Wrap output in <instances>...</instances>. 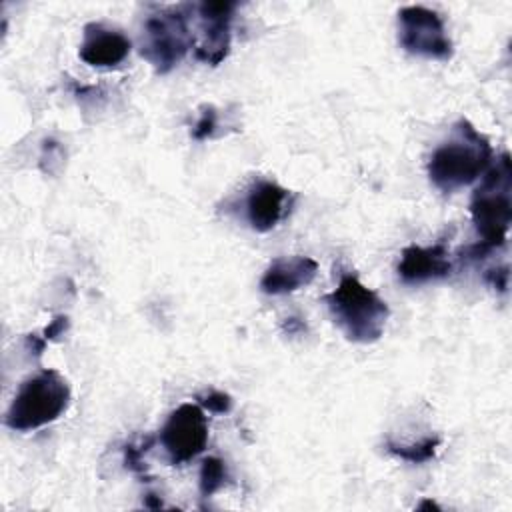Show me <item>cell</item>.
Listing matches in <instances>:
<instances>
[{
	"label": "cell",
	"mask_w": 512,
	"mask_h": 512,
	"mask_svg": "<svg viewBox=\"0 0 512 512\" xmlns=\"http://www.w3.org/2000/svg\"><path fill=\"white\" fill-rule=\"evenodd\" d=\"M470 216L480 240L466 246L462 258L482 260L506 244L512 222V168L508 152L482 174V182L470 200Z\"/></svg>",
	"instance_id": "6da1fadb"
},
{
	"label": "cell",
	"mask_w": 512,
	"mask_h": 512,
	"mask_svg": "<svg viewBox=\"0 0 512 512\" xmlns=\"http://www.w3.org/2000/svg\"><path fill=\"white\" fill-rule=\"evenodd\" d=\"M492 158L490 140L462 118L454 124L452 136L432 152L428 176L438 190L450 194L480 178L490 168Z\"/></svg>",
	"instance_id": "7a4b0ae2"
},
{
	"label": "cell",
	"mask_w": 512,
	"mask_h": 512,
	"mask_svg": "<svg viewBox=\"0 0 512 512\" xmlns=\"http://www.w3.org/2000/svg\"><path fill=\"white\" fill-rule=\"evenodd\" d=\"M324 302L344 336L352 342H376L386 328L388 304L356 274H342L338 286L324 296Z\"/></svg>",
	"instance_id": "3957f363"
},
{
	"label": "cell",
	"mask_w": 512,
	"mask_h": 512,
	"mask_svg": "<svg viewBox=\"0 0 512 512\" xmlns=\"http://www.w3.org/2000/svg\"><path fill=\"white\" fill-rule=\"evenodd\" d=\"M70 404V384L54 368L26 378L6 412V426L16 432L42 428L58 420Z\"/></svg>",
	"instance_id": "277c9868"
},
{
	"label": "cell",
	"mask_w": 512,
	"mask_h": 512,
	"mask_svg": "<svg viewBox=\"0 0 512 512\" xmlns=\"http://www.w3.org/2000/svg\"><path fill=\"white\" fill-rule=\"evenodd\" d=\"M188 4L160 8L144 22L140 54L158 74L170 72L194 46V34L188 28Z\"/></svg>",
	"instance_id": "5b68a950"
},
{
	"label": "cell",
	"mask_w": 512,
	"mask_h": 512,
	"mask_svg": "<svg viewBox=\"0 0 512 512\" xmlns=\"http://www.w3.org/2000/svg\"><path fill=\"white\" fill-rule=\"evenodd\" d=\"M398 40L414 56L430 60L452 58V42L444 20L426 6H404L398 10Z\"/></svg>",
	"instance_id": "8992f818"
},
{
	"label": "cell",
	"mask_w": 512,
	"mask_h": 512,
	"mask_svg": "<svg viewBox=\"0 0 512 512\" xmlns=\"http://www.w3.org/2000/svg\"><path fill=\"white\" fill-rule=\"evenodd\" d=\"M160 442L174 466L186 464L204 452L208 444V418L204 408L194 402H184L172 410L160 430Z\"/></svg>",
	"instance_id": "52a82bcc"
},
{
	"label": "cell",
	"mask_w": 512,
	"mask_h": 512,
	"mask_svg": "<svg viewBox=\"0 0 512 512\" xmlns=\"http://www.w3.org/2000/svg\"><path fill=\"white\" fill-rule=\"evenodd\" d=\"M236 2H202L198 10V36L194 38V54L198 60L216 66L230 52V22Z\"/></svg>",
	"instance_id": "ba28073f"
},
{
	"label": "cell",
	"mask_w": 512,
	"mask_h": 512,
	"mask_svg": "<svg viewBox=\"0 0 512 512\" xmlns=\"http://www.w3.org/2000/svg\"><path fill=\"white\" fill-rule=\"evenodd\" d=\"M130 48V40L120 30L108 28L100 22H90L84 26L78 54L88 66L112 68L126 60Z\"/></svg>",
	"instance_id": "9c48e42d"
},
{
	"label": "cell",
	"mask_w": 512,
	"mask_h": 512,
	"mask_svg": "<svg viewBox=\"0 0 512 512\" xmlns=\"http://www.w3.org/2000/svg\"><path fill=\"white\" fill-rule=\"evenodd\" d=\"M452 272V260L446 244L438 242L434 246L410 244L402 250L398 262V276L406 284H422L428 280L446 278Z\"/></svg>",
	"instance_id": "30bf717a"
},
{
	"label": "cell",
	"mask_w": 512,
	"mask_h": 512,
	"mask_svg": "<svg viewBox=\"0 0 512 512\" xmlns=\"http://www.w3.org/2000/svg\"><path fill=\"white\" fill-rule=\"evenodd\" d=\"M318 274V262L310 256H284L272 260L260 278L264 294H290L308 286Z\"/></svg>",
	"instance_id": "8fae6325"
},
{
	"label": "cell",
	"mask_w": 512,
	"mask_h": 512,
	"mask_svg": "<svg viewBox=\"0 0 512 512\" xmlns=\"http://www.w3.org/2000/svg\"><path fill=\"white\" fill-rule=\"evenodd\" d=\"M288 196L290 192L272 180L256 182L246 196V218L250 226L256 232L272 230L288 212Z\"/></svg>",
	"instance_id": "7c38bea8"
},
{
	"label": "cell",
	"mask_w": 512,
	"mask_h": 512,
	"mask_svg": "<svg viewBox=\"0 0 512 512\" xmlns=\"http://www.w3.org/2000/svg\"><path fill=\"white\" fill-rule=\"evenodd\" d=\"M440 446V438L438 436H428L420 442H414V444H398V442H392V440H386V450L406 462H412V464H422V462H428L434 458L436 450Z\"/></svg>",
	"instance_id": "4fadbf2b"
},
{
	"label": "cell",
	"mask_w": 512,
	"mask_h": 512,
	"mask_svg": "<svg viewBox=\"0 0 512 512\" xmlns=\"http://www.w3.org/2000/svg\"><path fill=\"white\" fill-rule=\"evenodd\" d=\"M226 480H228V468H226L224 460H220L218 456H208L202 460L200 480H198L202 498L216 494L226 484Z\"/></svg>",
	"instance_id": "5bb4252c"
},
{
	"label": "cell",
	"mask_w": 512,
	"mask_h": 512,
	"mask_svg": "<svg viewBox=\"0 0 512 512\" xmlns=\"http://www.w3.org/2000/svg\"><path fill=\"white\" fill-rule=\"evenodd\" d=\"M196 400H198V404H200L204 410H208V412H212V414H226V412H230V408H232V398H230V394H226V392H222V390H214V388H210V390L198 394Z\"/></svg>",
	"instance_id": "9a60e30c"
},
{
	"label": "cell",
	"mask_w": 512,
	"mask_h": 512,
	"mask_svg": "<svg viewBox=\"0 0 512 512\" xmlns=\"http://www.w3.org/2000/svg\"><path fill=\"white\" fill-rule=\"evenodd\" d=\"M218 128V112L214 106H204L200 112V118L196 120L192 128V138L194 140H208L214 136Z\"/></svg>",
	"instance_id": "2e32d148"
},
{
	"label": "cell",
	"mask_w": 512,
	"mask_h": 512,
	"mask_svg": "<svg viewBox=\"0 0 512 512\" xmlns=\"http://www.w3.org/2000/svg\"><path fill=\"white\" fill-rule=\"evenodd\" d=\"M150 444H152V440H148L146 446H142V448H138V446H134V444H126V446H124V464H126V468L132 470V472L138 474V476H144V478H148V476H146L144 452L148 450Z\"/></svg>",
	"instance_id": "e0dca14e"
},
{
	"label": "cell",
	"mask_w": 512,
	"mask_h": 512,
	"mask_svg": "<svg viewBox=\"0 0 512 512\" xmlns=\"http://www.w3.org/2000/svg\"><path fill=\"white\" fill-rule=\"evenodd\" d=\"M508 278H510V272H508V266H506V264L500 266V268H490V270L484 272V280H486L492 288H496V290H500V292H504V290L508 288Z\"/></svg>",
	"instance_id": "ac0fdd59"
},
{
	"label": "cell",
	"mask_w": 512,
	"mask_h": 512,
	"mask_svg": "<svg viewBox=\"0 0 512 512\" xmlns=\"http://www.w3.org/2000/svg\"><path fill=\"white\" fill-rule=\"evenodd\" d=\"M68 326H70L68 316L58 314V316H54V318L50 320V324L44 328V338H46V340H58V338H62V336L66 334Z\"/></svg>",
	"instance_id": "d6986e66"
},
{
	"label": "cell",
	"mask_w": 512,
	"mask_h": 512,
	"mask_svg": "<svg viewBox=\"0 0 512 512\" xmlns=\"http://www.w3.org/2000/svg\"><path fill=\"white\" fill-rule=\"evenodd\" d=\"M46 342H48V340H46L44 336H38V334H28V336L24 338L26 350H28L30 354H34V356H40V354L44 352Z\"/></svg>",
	"instance_id": "ffe728a7"
},
{
	"label": "cell",
	"mask_w": 512,
	"mask_h": 512,
	"mask_svg": "<svg viewBox=\"0 0 512 512\" xmlns=\"http://www.w3.org/2000/svg\"><path fill=\"white\" fill-rule=\"evenodd\" d=\"M282 330H284L286 334H290V336H296V334L306 332V324H304L300 318L290 316V318H284V322H282Z\"/></svg>",
	"instance_id": "44dd1931"
},
{
	"label": "cell",
	"mask_w": 512,
	"mask_h": 512,
	"mask_svg": "<svg viewBox=\"0 0 512 512\" xmlns=\"http://www.w3.org/2000/svg\"><path fill=\"white\" fill-rule=\"evenodd\" d=\"M144 506H146V508H162L164 504H162L160 496H156V494H152V492H150V494H146V496H144Z\"/></svg>",
	"instance_id": "7402d4cb"
},
{
	"label": "cell",
	"mask_w": 512,
	"mask_h": 512,
	"mask_svg": "<svg viewBox=\"0 0 512 512\" xmlns=\"http://www.w3.org/2000/svg\"><path fill=\"white\" fill-rule=\"evenodd\" d=\"M424 508H434V510H440V506H438V504H434L432 500H424V502H420V504H418V510H424Z\"/></svg>",
	"instance_id": "603a6c76"
}]
</instances>
